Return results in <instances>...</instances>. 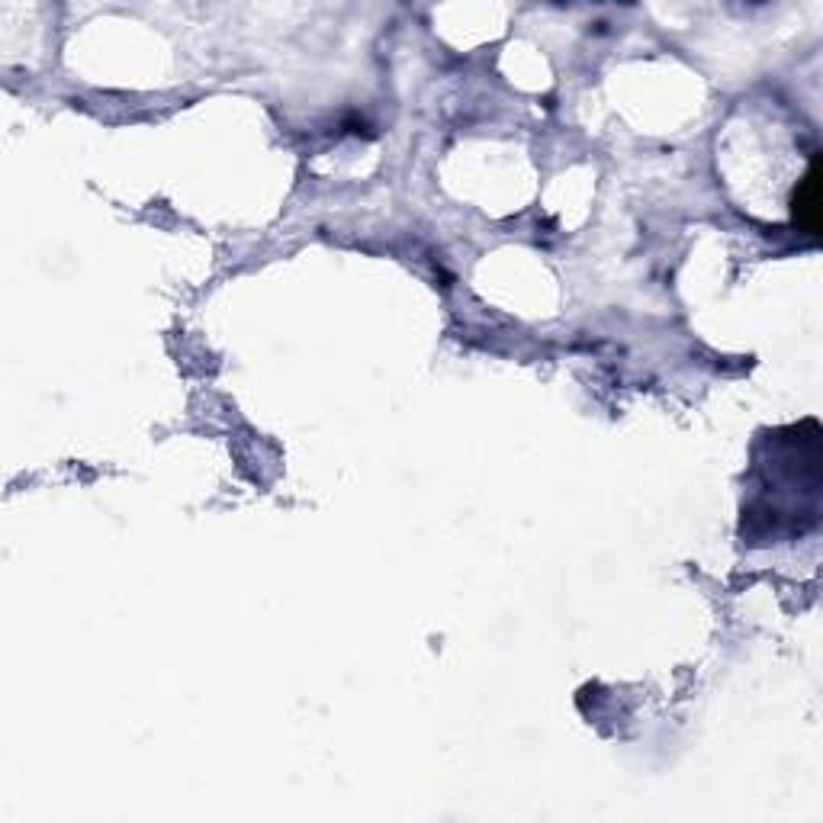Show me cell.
Here are the masks:
<instances>
[{
    "label": "cell",
    "mask_w": 823,
    "mask_h": 823,
    "mask_svg": "<svg viewBox=\"0 0 823 823\" xmlns=\"http://www.w3.org/2000/svg\"><path fill=\"white\" fill-rule=\"evenodd\" d=\"M818 175H821V162L811 158L808 175L798 180L795 187V223L808 232L818 236L821 232V196H818Z\"/></svg>",
    "instance_id": "6da1fadb"
}]
</instances>
